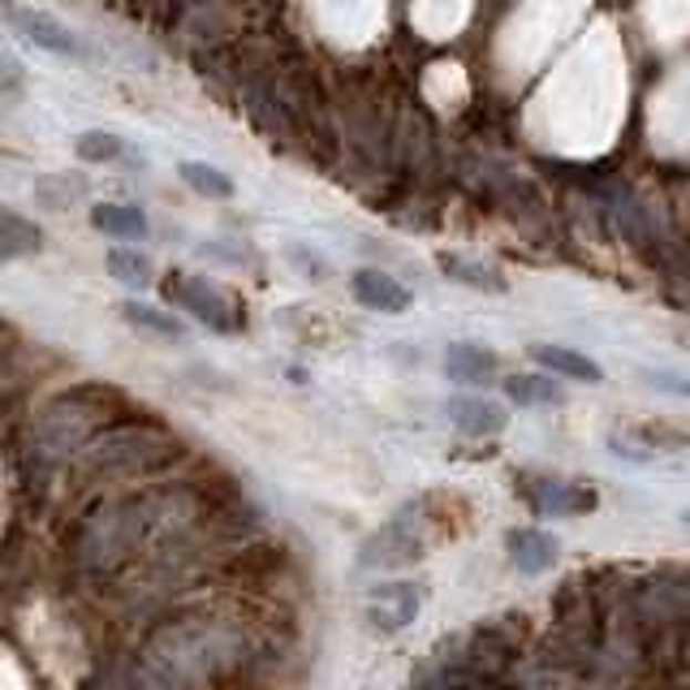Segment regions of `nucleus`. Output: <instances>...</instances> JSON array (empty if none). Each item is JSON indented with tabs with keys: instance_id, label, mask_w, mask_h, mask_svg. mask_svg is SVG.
<instances>
[{
	"instance_id": "nucleus-1",
	"label": "nucleus",
	"mask_w": 690,
	"mask_h": 690,
	"mask_svg": "<svg viewBox=\"0 0 690 690\" xmlns=\"http://www.w3.org/2000/svg\"><path fill=\"white\" fill-rule=\"evenodd\" d=\"M177 453H182L177 441L152 423H109L79 453V466L91 480H130V475L164 471Z\"/></svg>"
},
{
	"instance_id": "nucleus-2",
	"label": "nucleus",
	"mask_w": 690,
	"mask_h": 690,
	"mask_svg": "<svg viewBox=\"0 0 690 690\" xmlns=\"http://www.w3.org/2000/svg\"><path fill=\"white\" fill-rule=\"evenodd\" d=\"M109 406L113 402L100 389H74V393L52 398L35 414V423H31V449H35V457H43V462L79 457L82 449L113 423Z\"/></svg>"
},
{
	"instance_id": "nucleus-3",
	"label": "nucleus",
	"mask_w": 690,
	"mask_h": 690,
	"mask_svg": "<svg viewBox=\"0 0 690 690\" xmlns=\"http://www.w3.org/2000/svg\"><path fill=\"white\" fill-rule=\"evenodd\" d=\"M168 298H177L199 325L216 328V332H238L243 328V311H238V298L229 293V289H220L216 281H207V277H168Z\"/></svg>"
},
{
	"instance_id": "nucleus-4",
	"label": "nucleus",
	"mask_w": 690,
	"mask_h": 690,
	"mask_svg": "<svg viewBox=\"0 0 690 690\" xmlns=\"http://www.w3.org/2000/svg\"><path fill=\"white\" fill-rule=\"evenodd\" d=\"M523 496L544 518H583V514L600 509V492L591 484H578V480H535L523 487Z\"/></svg>"
},
{
	"instance_id": "nucleus-5",
	"label": "nucleus",
	"mask_w": 690,
	"mask_h": 690,
	"mask_svg": "<svg viewBox=\"0 0 690 690\" xmlns=\"http://www.w3.org/2000/svg\"><path fill=\"white\" fill-rule=\"evenodd\" d=\"M0 22H9L22 40H31L43 52H56V56H74L79 52V40L43 9H31V4H18V0H0Z\"/></svg>"
},
{
	"instance_id": "nucleus-6",
	"label": "nucleus",
	"mask_w": 690,
	"mask_h": 690,
	"mask_svg": "<svg viewBox=\"0 0 690 690\" xmlns=\"http://www.w3.org/2000/svg\"><path fill=\"white\" fill-rule=\"evenodd\" d=\"M423 609V587L419 583H380L367 596V617L380 630H406Z\"/></svg>"
},
{
	"instance_id": "nucleus-7",
	"label": "nucleus",
	"mask_w": 690,
	"mask_h": 690,
	"mask_svg": "<svg viewBox=\"0 0 690 690\" xmlns=\"http://www.w3.org/2000/svg\"><path fill=\"white\" fill-rule=\"evenodd\" d=\"M505 553H509V566L518 574H548V569L562 562V539L548 535L544 527H514L505 535Z\"/></svg>"
},
{
	"instance_id": "nucleus-8",
	"label": "nucleus",
	"mask_w": 690,
	"mask_h": 690,
	"mask_svg": "<svg viewBox=\"0 0 690 690\" xmlns=\"http://www.w3.org/2000/svg\"><path fill=\"white\" fill-rule=\"evenodd\" d=\"M449 423L462 432V436H475V441H487V436H501L509 428V410L501 402H487V398H475V393H457L445 402Z\"/></svg>"
},
{
	"instance_id": "nucleus-9",
	"label": "nucleus",
	"mask_w": 690,
	"mask_h": 690,
	"mask_svg": "<svg viewBox=\"0 0 690 690\" xmlns=\"http://www.w3.org/2000/svg\"><path fill=\"white\" fill-rule=\"evenodd\" d=\"M350 293L354 302H363L367 311H384V316H406L414 307V293L398 277L380 272V268H359L350 277Z\"/></svg>"
},
{
	"instance_id": "nucleus-10",
	"label": "nucleus",
	"mask_w": 690,
	"mask_h": 690,
	"mask_svg": "<svg viewBox=\"0 0 690 690\" xmlns=\"http://www.w3.org/2000/svg\"><path fill=\"white\" fill-rule=\"evenodd\" d=\"M527 354L535 367H544V371H553L562 380H578V384H600L605 380V367L596 363V359H587V354H578V350H569V346L535 341Z\"/></svg>"
},
{
	"instance_id": "nucleus-11",
	"label": "nucleus",
	"mask_w": 690,
	"mask_h": 690,
	"mask_svg": "<svg viewBox=\"0 0 690 690\" xmlns=\"http://www.w3.org/2000/svg\"><path fill=\"white\" fill-rule=\"evenodd\" d=\"M496 350H484V346H475V341H453L445 350V371L449 380H457V384H492L496 380Z\"/></svg>"
},
{
	"instance_id": "nucleus-12",
	"label": "nucleus",
	"mask_w": 690,
	"mask_h": 690,
	"mask_svg": "<svg viewBox=\"0 0 690 690\" xmlns=\"http://www.w3.org/2000/svg\"><path fill=\"white\" fill-rule=\"evenodd\" d=\"M501 389H505V398H509L514 406L548 410V406H562V402H566V393H562V384L553 380V371H518V375H505Z\"/></svg>"
},
{
	"instance_id": "nucleus-13",
	"label": "nucleus",
	"mask_w": 690,
	"mask_h": 690,
	"mask_svg": "<svg viewBox=\"0 0 690 690\" xmlns=\"http://www.w3.org/2000/svg\"><path fill=\"white\" fill-rule=\"evenodd\" d=\"M91 225L109 238H147V216L130 204H95L91 207Z\"/></svg>"
},
{
	"instance_id": "nucleus-14",
	"label": "nucleus",
	"mask_w": 690,
	"mask_h": 690,
	"mask_svg": "<svg viewBox=\"0 0 690 690\" xmlns=\"http://www.w3.org/2000/svg\"><path fill=\"white\" fill-rule=\"evenodd\" d=\"M436 264H441V272L449 281L457 285H471V289H484V293H505L509 289V281L492 264H475V259H462V255H441Z\"/></svg>"
},
{
	"instance_id": "nucleus-15",
	"label": "nucleus",
	"mask_w": 690,
	"mask_h": 690,
	"mask_svg": "<svg viewBox=\"0 0 690 690\" xmlns=\"http://www.w3.org/2000/svg\"><path fill=\"white\" fill-rule=\"evenodd\" d=\"M122 320L125 325H134L138 332H147V337H156V341H186V328L177 316H168L161 307H147V302H125L122 307Z\"/></svg>"
},
{
	"instance_id": "nucleus-16",
	"label": "nucleus",
	"mask_w": 690,
	"mask_h": 690,
	"mask_svg": "<svg viewBox=\"0 0 690 690\" xmlns=\"http://www.w3.org/2000/svg\"><path fill=\"white\" fill-rule=\"evenodd\" d=\"M0 246H4L9 259H18V255H35V250L43 246V234L22 216V212L0 207Z\"/></svg>"
},
{
	"instance_id": "nucleus-17",
	"label": "nucleus",
	"mask_w": 690,
	"mask_h": 690,
	"mask_svg": "<svg viewBox=\"0 0 690 690\" xmlns=\"http://www.w3.org/2000/svg\"><path fill=\"white\" fill-rule=\"evenodd\" d=\"M177 177H182L195 195H204V199H234V177L204 161H182L177 164Z\"/></svg>"
},
{
	"instance_id": "nucleus-18",
	"label": "nucleus",
	"mask_w": 690,
	"mask_h": 690,
	"mask_svg": "<svg viewBox=\"0 0 690 690\" xmlns=\"http://www.w3.org/2000/svg\"><path fill=\"white\" fill-rule=\"evenodd\" d=\"M74 152H79V161H86V164H117V161H125L130 147H125L122 134H113V130H86V134H79Z\"/></svg>"
},
{
	"instance_id": "nucleus-19",
	"label": "nucleus",
	"mask_w": 690,
	"mask_h": 690,
	"mask_svg": "<svg viewBox=\"0 0 690 690\" xmlns=\"http://www.w3.org/2000/svg\"><path fill=\"white\" fill-rule=\"evenodd\" d=\"M104 268H109V277L122 281L125 289H143V285H152V264H147V255H138V250H130V246L109 250Z\"/></svg>"
},
{
	"instance_id": "nucleus-20",
	"label": "nucleus",
	"mask_w": 690,
	"mask_h": 690,
	"mask_svg": "<svg viewBox=\"0 0 690 690\" xmlns=\"http://www.w3.org/2000/svg\"><path fill=\"white\" fill-rule=\"evenodd\" d=\"M630 441L648 445L651 453H660V449H687L690 445V436H682L678 428H665V423H639V428H630Z\"/></svg>"
},
{
	"instance_id": "nucleus-21",
	"label": "nucleus",
	"mask_w": 690,
	"mask_h": 690,
	"mask_svg": "<svg viewBox=\"0 0 690 690\" xmlns=\"http://www.w3.org/2000/svg\"><path fill=\"white\" fill-rule=\"evenodd\" d=\"M643 384H648V389H656V393L690 398V380H687V375H678V371H656V367H648V371H643Z\"/></svg>"
},
{
	"instance_id": "nucleus-22",
	"label": "nucleus",
	"mask_w": 690,
	"mask_h": 690,
	"mask_svg": "<svg viewBox=\"0 0 690 690\" xmlns=\"http://www.w3.org/2000/svg\"><path fill=\"white\" fill-rule=\"evenodd\" d=\"M22 79H27L22 65L9 61V56H0V91H4V95H18V91H22Z\"/></svg>"
},
{
	"instance_id": "nucleus-23",
	"label": "nucleus",
	"mask_w": 690,
	"mask_h": 690,
	"mask_svg": "<svg viewBox=\"0 0 690 690\" xmlns=\"http://www.w3.org/2000/svg\"><path fill=\"white\" fill-rule=\"evenodd\" d=\"M4 259H9V255H4V246H0V264H4Z\"/></svg>"
},
{
	"instance_id": "nucleus-24",
	"label": "nucleus",
	"mask_w": 690,
	"mask_h": 690,
	"mask_svg": "<svg viewBox=\"0 0 690 690\" xmlns=\"http://www.w3.org/2000/svg\"><path fill=\"white\" fill-rule=\"evenodd\" d=\"M682 518H687V523H690V509H687V514H682Z\"/></svg>"
}]
</instances>
